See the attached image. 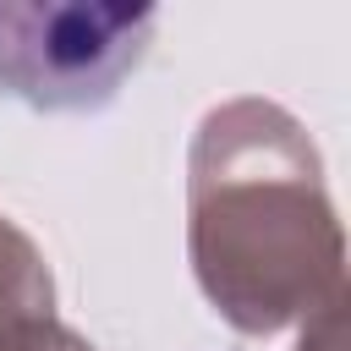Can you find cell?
Wrapping results in <instances>:
<instances>
[{
  "label": "cell",
  "mask_w": 351,
  "mask_h": 351,
  "mask_svg": "<svg viewBox=\"0 0 351 351\" xmlns=\"http://www.w3.org/2000/svg\"><path fill=\"white\" fill-rule=\"evenodd\" d=\"M197 269L241 329H274L335 280V225L302 126L263 99L214 110L192 154Z\"/></svg>",
  "instance_id": "6da1fadb"
},
{
  "label": "cell",
  "mask_w": 351,
  "mask_h": 351,
  "mask_svg": "<svg viewBox=\"0 0 351 351\" xmlns=\"http://www.w3.org/2000/svg\"><path fill=\"white\" fill-rule=\"evenodd\" d=\"M154 5L0 0V93L33 110H99L143 66Z\"/></svg>",
  "instance_id": "7a4b0ae2"
}]
</instances>
